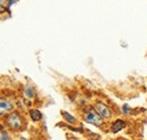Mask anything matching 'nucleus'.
Masks as SVG:
<instances>
[{"label": "nucleus", "instance_id": "4", "mask_svg": "<svg viewBox=\"0 0 147 140\" xmlns=\"http://www.w3.org/2000/svg\"><path fill=\"white\" fill-rule=\"evenodd\" d=\"M1 115H3L5 114V112L7 113V112H9V111H11L13 110V104L9 102V101H7V100H1Z\"/></svg>", "mask_w": 147, "mask_h": 140}, {"label": "nucleus", "instance_id": "9", "mask_svg": "<svg viewBox=\"0 0 147 140\" xmlns=\"http://www.w3.org/2000/svg\"><path fill=\"white\" fill-rule=\"evenodd\" d=\"M1 140H8V133L5 130L1 131Z\"/></svg>", "mask_w": 147, "mask_h": 140}, {"label": "nucleus", "instance_id": "6", "mask_svg": "<svg viewBox=\"0 0 147 140\" xmlns=\"http://www.w3.org/2000/svg\"><path fill=\"white\" fill-rule=\"evenodd\" d=\"M30 115H31L33 121H40L42 119V114H41V112L38 110H31L30 111Z\"/></svg>", "mask_w": 147, "mask_h": 140}, {"label": "nucleus", "instance_id": "8", "mask_svg": "<svg viewBox=\"0 0 147 140\" xmlns=\"http://www.w3.org/2000/svg\"><path fill=\"white\" fill-rule=\"evenodd\" d=\"M61 113H62V116L66 119V121H68L69 123H75V122H76V119L74 118L73 115H70L69 113H67V112H65V111H62Z\"/></svg>", "mask_w": 147, "mask_h": 140}, {"label": "nucleus", "instance_id": "2", "mask_svg": "<svg viewBox=\"0 0 147 140\" xmlns=\"http://www.w3.org/2000/svg\"><path fill=\"white\" fill-rule=\"evenodd\" d=\"M6 123L9 125V128H11L13 130H17L22 127V119L17 113H10L6 116Z\"/></svg>", "mask_w": 147, "mask_h": 140}, {"label": "nucleus", "instance_id": "10", "mask_svg": "<svg viewBox=\"0 0 147 140\" xmlns=\"http://www.w3.org/2000/svg\"><path fill=\"white\" fill-rule=\"evenodd\" d=\"M122 110H123V112H125L126 114H128V112H129V105H128V104L123 105V107H122Z\"/></svg>", "mask_w": 147, "mask_h": 140}, {"label": "nucleus", "instance_id": "11", "mask_svg": "<svg viewBox=\"0 0 147 140\" xmlns=\"http://www.w3.org/2000/svg\"><path fill=\"white\" fill-rule=\"evenodd\" d=\"M22 140H27V139H24V138H22Z\"/></svg>", "mask_w": 147, "mask_h": 140}, {"label": "nucleus", "instance_id": "7", "mask_svg": "<svg viewBox=\"0 0 147 140\" xmlns=\"http://www.w3.org/2000/svg\"><path fill=\"white\" fill-rule=\"evenodd\" d=\"M24 94H25V96L28 97V98H33V97H34V90H33V88L31 87V86H26V87H25Z\"/></svg>", "mask_w": 147, "mask_h": 140}, {"label": "nucleus", "instance_id": "3", "mask_svg": "<svg viewBox=\"0 0 147 140\" xmlns=\"http://www.w3.org/2000/svg\"><path fill=\"white\" fill-rule=\"evenodd\" d=\"M94 108L97 111V113L102 116V118H110L111 116V111L110 108L107 106L105 104H103V103H101V102H97L96 104L94 105Z\"/></svg>", "mask_w": 147, "mask_h": 140}, {"label": "nucleus", "instance_id": "1", "mask_svg": "<svg viewBox=\"0 0 147 140\" xmlns=\"http://www.w3.org/2000/svg\"><path fill=\"white\" fill-rule=\"evenodd\" d=\"M84 120L87 123H91L94 125H101L103 123L102 116L97 113V111L95 108H90L88 111H86V113L84 114Z\"/></svg>", "mask_w": 147, "mask_h": 140}, {"label": "nucleus", "instance_id": "5", "mask_svg": "<svg viewBox=\"0 0 147 140\" xmlns=\"http://www.w3.org/2000/svg\"><path fill=\"white\" fill-rule=\"evenodd\" d=\"M123 127H125V122H123L122 120H117L114 123H112V125H111V131H112L113 133H117V132L121 131V130L123 129Z\"/></svg>", "mask_w": 147, "mask_h": 140}]
</instances>
